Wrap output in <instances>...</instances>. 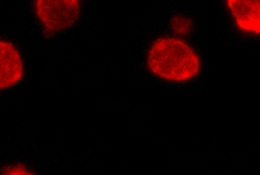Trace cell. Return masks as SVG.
Listing matches in <instances>:
<instances>
[{
	"label": "cell",
	"mask_w": 260,
	"mask_h": 175,
	"mask_svg": "<svg viewBox=\"0 0 260 175\" xmlns=\"http://www.w3.org/2000/svg\"><path fill=\"white\" fill-rule=\"evenodd\" d=\"M147 63L154 74L176 82L188 80L200 71V61L197 55L179 39L155 40L149 50Z\"/></svg>",
	"instance_id": "cell-1"
},
{
	"label": "cell",
	"mask_w": 260,
	"mask_h": 175,
	"mask_svg": "<svg viewBox=\"0 0 260 175\" xmlns=\"http://www.w3.org/2000/svg\"><path fill=\"white\" fill-rule=\"evenodd\" d=\"M228 4L239 28L260 34V0H228Z\"/></svg>",
	"instance_id": "cell-4"
},
{
	"label": "cell",
	"mask_w": 260,
	"mask_h": 175,
	"mask_svg": "<svg viewBox=\"0 0 260 175\" xmlns=\"http://www.w3.org/2000/svg\"><path fill=\"white\" fill-rule=\"evenodd\" d=\"M7 174H29L30 172L26 170L25 167H20V166H13L10 168H5V170L3 172Z\"/></svg>",
	"instance_id": "cell-5"
},
{
	"label": "cell",
	"mask_w": 260,
	"mask_h": 175,
	"mask_svg": "<svg viewBox=\"0 0 260 175\" xmlns=\"http://www.w3.org/2000/svg\"><path fill=\"white\" fill-rule=\"evenodd\" d=\"M22 75V61L18 51L11 43L0 40V90L14 86Z\"/></svg>",
	"instance_id": "cell-3"
},
{
	"label": "cell",
	"mask_w": 260,
	"mask_h": 175,
	"mask_svg": "<svg viewBox=\"0 0 260 175\" xmlns=\"http://www.w3.org/2000/svg\"><path fill=\"white\" fill-rule=\"evenodd\" d=\"M36 14L51 31L68 28L80 15L78 0H36Z\"/></svg>",
	"instance_id": "cell-2"
}]
</instances>
